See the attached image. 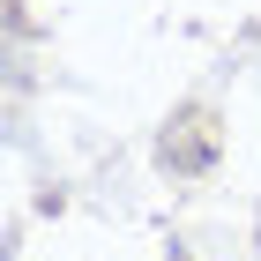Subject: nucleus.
I'll return each instance as SVG.
<instances>
[{
  "mask_svg": "<svg viewBox=\"0 0 261 261\" xmlns=\"http://www.w3.org/2000/svg\"><path fill=\"white\" fill-rule=\"evenodd\" d=\"M172 261H187V254H172Z\"/></svg>",
  "mask_w": 261,
  "mask_h": 261,
  "instance_id": "1",
  "label": "nucleus"
}]
</instances>
